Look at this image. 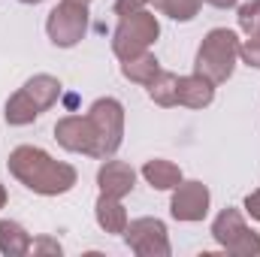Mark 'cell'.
<instances>
[{
	"label": "cell",
	"mask_w": 260,
	"mask_h": 257,
	"mask_svg": "<svg viewBox=\"0 0 260 257\" xmlns=\"http://www.w3.org/2000/svg\"><path fill=\"white\" fill-rule=\"evenodd\" d=\"M9 176L24 185L27 191L40 194V197H61V194L73 191L79 185V173L73 164L67 160H55L46 148L40 145H18L9 151L6 157Z\"/></svg>",
	"instance_id": "1"
},
{
	"label": "cell",
	"mask_w": 260,
	"mask_h": 257,
	"mask_svg": "<svg viewBox=\"0 0 260 257\" xmlns=\"http://www.w3.org/2000/svg\"><path fill=\"white\" fill-rule=\"evenodd\" d=\"M239 37L230 27H212L194 58V73H200L203 79H209L212 85H221L233 76V70L239 64Z\"/></svg>",
	"instance_id": "2"
},
{
	"label": "cell",
	"mask_w": 260,
	"mask_h": 257,
	"mask_svg": "<svg viewBox=\"0 0 260 257\" xmlns=\"http://www.w3.org/2000/svg\"><path fill=\"white\" fill-rule=\"evenodd\" d=\"M85 115H88V124L94 133V157L97 160L112 157L124 142V106H121V100L100 97L91 103V109Z\"/></svg>",
	"instance_id": "3"
},
{
	"label": "cell",
	"mask_w": 260,
	"mask_h": 257,
	"mask_svg": "<svg viewBox=\"0 0 260 257\" xmlns=\"http://www.w3.org/2000/svg\"><path fill=\"white\" fill-rule=\"evenodd\" d=\"M160 37V21L154 12L148 9H139V12H130L118 18V27L112 34V52L118 61H127L136 58L142 52H148Z\"/></svg>",
	"instance_id": "4"
},
{
	"label": "cell",
	"mask_w": 260,
	"mask_h": 257,
	"mask_svg": "<svg viewBox=\"0 0 260 257\" xmlns=\"http://www.w3.org/2000/svg\"><path fill=\"white\" fill-rule=\"evenodd\" d=\"M212 239L227 251V254L236 257H254L260 254V233H254L248 224H245V215L242 209H221L218 218L212 221Z\"/></svg>",
	"instance_id": "5"
},
{
	"label": "cell",
	"mask_w": 260,
	"mask_h": 257,
	"mask_svg": "<svg viewBox=\"0 0 260 257\" xmlns=\"http://www.w3.org/2000/svg\"><path fill=\"white\" fill-rule=\"evenodd\" d=\"M46 34H49L52 46H58V49L79 46L88 34V6L76 3V0H61L46 18Z\"/></svg>",
	"instance_id": "6"
},
{
	"label": "cell",
	"mask_w": 260,
	"mask_h": 257,
	"mask_svg": "<svg viewBox=\"0 0 260 257\" xmlns=\"http://www.w3.org/2000/svg\"><path fill=\"white\" fill-rule=\"evenodd\" d=\"M124 242L136 257H170V233L160 218H136L124 230Z\"/></svg>",
	"instance_id": "7"
},
{
	"label": "cell",
	"mask_w": 260,
	"mask_h": 257,
	"mask_svg": "<svg viewBox=\"0 0 260 257\" xmlns=\"http://www.w3.org/2000/svg\"><path fill=\"white\" fill-rule=\"evenodd\" d=\"M209 206H212V194L203 182H179L173 188V197H170V215L182 224H197L209 215Z\"/></svg>",
	"instance_id": "8"
},
{
	"label": "cell",
	"mask_w": 260,
	"mask_h": 257,
	"mask_svg": "<svg viewBox=\"0 0 260 257\" xmlns=\"http://www.w3.org/2000/svg\"><path fill=\"white\" fill-rule=\"evenodd\" d=\"M55 139L58 145L73 151V154H88L94 157V133L88 124V115H64L55 124Z\"/></svg>",
	"instance_id": "9"
},
{
	"label": "cell",
	"mask_w": 260,
	"mask_h": 257,
	"mask_svg": "<svg viewBox=\"0 0 260 257\" xmlns=\"http://www.w3.org/2000/svg\"><path fill=\"white\" fill-rule=\"evenodd\" d=\"M97 188H100V194H106V197L124 200L136 188V170L130 164H124V160L106 157L100 164V170H97Z\"/></svg>",
	"instance_id": "10"
},
{
	"label": "cell",
	"mask_w": 260,
	"mask_h": 257,
	"mask_svg": "<svg viewBox=\"0 0 260 257\" xmlns=\"http://www.w3.org/2000/svg\"><path fill=\"white\" fill-rule=\"evenodd\" d=\"M94 218H97L100 230H103V233H112V236H124V230H127V224H130L124 203H121L118 197H106V194L97 197V203H94Z\"/></svg>",
	"instance_id": "11"
},
{
	"label": "cell",
	"mask_w": 260,
	"mask_h": 257,
	"mask_svg": "<svg viewBox=\"0 0 260 257\" xmlns=\"http://www.w3.org/2000/svg\"><path fill=\"white\" fill-rule=\"evenodd\" d=\"M215 100V85L209 79H203L200 73L191 76H179V106L188 109H206Z\"/></svg>",
	"instance_id": "12"
},
{
	"label": "cell",
	"mask_w": 260,
	"mask_h": 257,
	"mask_svg": "<svg viewBox=\"0 0 260 257\" xmlns=\"http://www.w3.org/2000/svg\"><path fill=\"white\" fill-rule=\"evenodd\" d=\"M21 91L37 103L40 112H46V109H52V106L58 103V97H61V82H58L55 76H49V73H37V76H30V79L21 85Z\"/></svg>",
	"instance_id": "13"
},
{
	"label": "cell",
	"mask_w": 260,
	"mask_h": 257,
	"mask_svg": "<svg viewBox=\"0 0 260 257\" xmlns=\"http://www.w3.org/2000/svg\"><path fill=\"white\" fill-rule=\"evenodd\" d=\"M142 179L154 188V191H173L182 182V167L167 160V157H151L142 167Z\"/></svg>",
	"instance_id": "14"
},
{
	"label": "cell",
	"mask_w": 260,
	"mask_h": 257,
	"mask_svg": "<svg viewBox=\"0 0 260 257\" xmlns=\"http://www.w3.org/2000/svg\"><path fill=\"white\" fill-rule=\"evenodd\" d=\"M30 245H34V239H30V233L18 221H9V218L0 221V254L3 257L30 254Z\"/></svg>",
	"instance_id": "15"
},
{
	"label": "cell",
	"mask_w": 260,
	"mask_h": 257,
	"mask_svg": "<svg viewBox=\"0 0 260 257\" xmlns=\"http://www.w3.org/2000/svg\"><path fill=\"white\" fill-rule=\"evenodd\" d=\"M157 73H160V61L151 55V52H142V55H136V58H127V61H121V76L133 82V85H142V88H148L154 79H157Z\"/></svg>",
	"instance_id": "16"
},
{
	"label": "cell",
	"mask_w": 260,
	"mask_h": 257,
	"mask_svg": "<svg viewBox=\"0 0 260 257\" xmlns=\"http://www.w3.org/2000/svg\"><path fill=\"white\" fill-rule=\"evenodd\" d=\"M40 115H43V112L37 109V103H34L21 88L6 100V109H3V118H6L9 127H27V124H34Z\"/></svg>",
	"instance_id": "17"
},
{
	"label": "cell",
	"mask_w": 260,
	"mask_h": 257,
	"mask_svg": "<svg viewBox=\"0 0 260 257\" xmlns=\"http://www.w3.org/2000/svg\"><path fill=\"white\" fill-rule=\"evenodd\" d=\"M148 97H151V103H157L164 109L179 106V76L170 70H160L157 79L148 85Z\"/></svg>",
	"instance_id": "18"
},
{
	"label": "cell",
	"mask_w": 260,
	"mask_h": 257,
	"mask_svg": "<svg viewBox=\"0 0 260 257\" xmlns=\"http://www.w3.org/2000/svg\"><path fill=\"white\" fill-rule=\"evenodd\" d=\"M151 3L160 15H167L173 21H194L203 6V0H151Z\"/></svg>",
	"instance_id": "19"
},
{
	"label": "cell",
	"mask_w": 260,
	"mask_h": 257,
	"mask_svg": "<svg viewBox=\"0 0 260 257\" xmlns=\"http://www.w3.org/2000/svg\"><path fill=\"white\" fill-rule=\"evenodd\" d=\"M236 21L239 30L245 37H260V0H248L236 9Z\"/></svg>",
	"instance_id": "20"
},
{
	"label": "cell",
	"mask_w": 260,
	"mask_h": 257,
	"mask_svg": "<svg viewBox=\"0 0 260 257\" xmlns=\"http://www.w3.org/2000/svg\"><path fill=\"white\" fill-rule=\"evenodd\" d=\"M239 61L248 67L260 70V37H248L242 46H239Z\"/></svg>",
	"instance_id": "21"
},
{
	"label": "cell",
	"mask_w": 260,
	"mask_h": 257,
	"mask_svg": "<svg viewBox=\"0 0 260 257\" xmlns=\"http://www.w3.org/2000/svg\"><path fill=\"white\" fill-rule=\"evenodd\" d=\"M30 254H55V257H61L64 254V248H61L58 239H52V236H40V239H34Z\"/></svg>",
	"instance_id": "22"
},
{
	"label": "cell",
	"mask_w": 260,
	"mask_h": 257,
	"mask_svg": "<svg viewBox=\"0 0 260 257\" xmlns=\"http://www.w3.org/2000/svg\"><path fill=\"white\" fill-rule=\"evenodd\" d=\"M151 0H115V15L121 18V15H130V12H139V9H145Z\"/></svg>",
	"instance_id": "23"
},
{
	"label": "cell",
	"mask_w": 260,
	"mask_h": 257,
	"mask_svg": "<svg viewBox=\"0 0 260 257\" xmlns=\"http://www.w3.org/2000/svg\"><path fill=\"white\" fill-rule=\"evenodd\" d=\"M242 209H245V215H251V218H254V221L260 224V188H257V191H251L248 197H245Z\"/></svg>",
	"instance_id": "24"
},
{
	"label": "cell",
	"mask_w": 260,
	"mask_h": 257,
	"mask_svg": "<svg viewBox=\"0 0 260 257\" xmlns=\"http://www.w3.org/2000/svg\"><path fill=\"white\" fill-rule=\"evenodd\" d=\"M203 3H209V6H215V9H233L239 0H203Z\"/></svg>",
	"instance_id": "25"
},
{
	"label": "cell",
	"mask_w": 260,
	"mask_h": 257,
	"mask_svg": "<svg viewBox=\"0 0 260 257\" xmlns=\"http://www.w3.org/2000/svg\"><path fill=\"white\" fill-rule=\"evenodd\" d=\"M6 200H9V194H6V185H0V209L6 206Z\"/></svg>",
	"instance_id": "26"
},
{
	"label": "cell",
	"mask_w": 260,
	"mask_h": 257,
	"mask_svg": "<svg viewBox=\"0 0 260 257\" xmlns=\"http://www.w3.org/2000/svg\"><path fill=\"white\" fill-rule=\"evenodd\" d=\"M18 3H27V6H37V3H43V0H18Z\"/></svg>",
	"instance_id": "27"
},
{
	"label": "cell",
	"mask_w": 260,
	"mask_h": 257,
	"mask_svg": "<svg viewBox=\"0 0 260 257\" xmlns=\"http://www.w3.org/2000/svg\"><path fill=\"white\" fill-rule=\"evenodd\" d=\"M76 3H85V6H88V3H91V0H76Z\"/></svg>",
	"instance_id": "28"
}]
</instances>
